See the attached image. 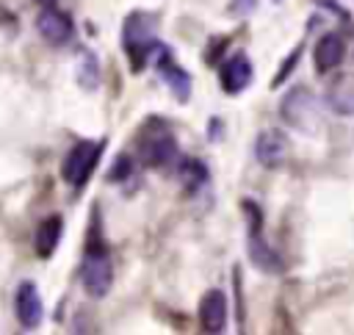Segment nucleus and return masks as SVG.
Masks as SVG:
<instances>
[{
    "mask_svg": "<svg viewBox=\"0 0 354 335\" xmlns=\"http://www.w3.org/2000/svg\"><path fill=\"white\" fill-rule=\"evenodd\" d=\"M122 42H124V50L130 55V66L138 72L144 66V61L158 50V22H155V17L147 14V11H133L124 19Z\"/></svg>",
    "mask_w": 354,
    "mask_h": 335,
    "instance_id": "f257e3e1",
    "label": "nucleus"
},
{
    "mask_svg": "<svg viewBox=\"0 0 354 335\" xmlns=\"http://www.w3.org/2000/svg\"><path fill=\"white\" fill-rule=\"evenodd\" d=\"M138 155L147 166H169L177 158V138L169 125L149 119L138 133Z\"/></svg>",
    "mask_w": 354,
    "mask_h": 335,
    "instance_id": "f03ea898",
    "label": "nucleus"
},
{
    "mask_svg": "<svg viewBox=\"0 0 354 335\" xmlns=\"http://www.w3.org/2000/svg\"><path fill=\"white\" fill-rule=\"evenodd\" d=\"M80 280H83V288L97 299L111 291L113 266H111V257H108L105 246L97 241V235L86 246V255H83V263H80Z\"/></svg>",
    "mask_w": 354,
    "mask_h": 335,
    "instance_id": "7ed1b4c3",
    "label": "nucleus"
},
{
    "mask_svg": "<svg viewBox=\"0 0 354 335\" xmlns=\"http://www.w3.org/2000/svg\"><path fill=\"white\" fill-rule=\"evenodd\" d=\"M102 147H105L102 141H77L66 152V158L61 163L64 180L69 185H75V188L86 185L88 177H91V172H94V166H97V161H100V155H102Z\"/></svg>",
    "mask_w": 354,
    "mask_h": 335,
    "instance_id": "20e7f679",
    "label": "nucleus"
},
{
    "mask_svg": "<svg viewBox=\"0 0 354 335\" xmlns=\"http://www.w3.org/2000/svg\"><path fill=\"white\" fill-rule=\"evenodd\" d=\"M279 114H282V119H285L288 125H293V127H299V130H304V133L318 125L315 100H313V94H310L304 86H296V89H290V91L285 94V100H282V105H279Z\"/></svg>",
    "mask_w": 354,
    "mask_h": 335,
    "instance_id": "39448f33",
    "label": "nucleus"
},
{
    "mask_svg": "<svg viewBox=\"0 0 354 335\" xmlns=\"http://www.w3.org/2000/svg\"><path fill=\"white\" fill-rule=\"evenodd\" d=\"M36 28H39L41 39H44L47 44H55V47L66 44V42L72 39V33H75L72 17L64 14V11H58V8H53V6L41 8V14L36 17Z\"/></svg>",
    "mask_w": 354,
    "mask_h": 335,
    "instance_id": "423d86ee",
    "label": "nucleus"
},
{
    "mask_svg": "<svg viewBox=\"0 0 354 335\" xmlns=\"http://www.w3.org/2000/svg\"><path fill=\"white\" fill-rule=\"evenodd\" d=\"M254 78V69H252V61L246 53H232L224 64H221V72H218V80H221V89L227 94H241Z\"/></svg>",
    "mask_w": 354,
    "mask_h": 335,
    "instance_id": "0eeeda50",
    "label": "nucleus"
},
{
    "mask_svg": "<svg viewBox=\"0 0 354 335\" xmlns=\"http://www.w3.org/2000/svg\"><path fill=\"white\" fill-rule=\"evenodd\" d=\"M199 324L205 332L227 329V296L218 288H210L199 302Z\"/></svg>",
    "mask_w": 354,
    "mask_h": 335,
    "instance_id": "6e6552de",
    "label": "nucleus"
},
{
    "mask_svg": "<svg viewBox=\"0 0 354 335\" xmlns=\"http://www.w3.org/2000/svg\"><path fill=\"white\" fill-rule=\"evenodd\" d=\"M155 66H158L160 80L169 86V91H171L180 102H185V100L191 97V78H188V72H185L183 66H177V64L171 61V53H169L166 47H160V58L155 61Z\"/></svg>",
    "mask_w": 354,
    "mask_h": 335,
    "instance_id": "1a4fd4ad",
    "label": "nucleus"
},
{
    "mask_svg": "<svg viewBox=\"0 0 354 335\" xmlns=\"http://www.w3.org/2000/svg\"><path fill=\"white\" fill-rule=\"evenodd\" d=\"M14 307H17V318H19V324H22L25 329H33V327L41 324L44 307H41V296H39V291H36L33 282H22V285L17 288V302H14Z\"/></svg>",
    "mask_w": 354,
    "mask_h": 335,
    "instance_id": "9d476101",
    "label": "nucleus"
},
{
    "mask_svg": "<svg viewBox=\"0 0 354 335\" xmlns=\"http://www.w3.org/2000/svg\"><path fill=\"white\" fill-rule=\"evenodd\" d=\"M254 155H257V161H260L263 166H271V169L279 166V163L285 161V155H288V138H285V133L277 130V127L263 130V133L257 136Z\"/></svg>",
    "mask_w": 354,
    "mask_h": 335,
    "instance_id": "9b49d317",
    "label": "nucleus"
},
{
    "mask_svg": "<svg viewBox=\"0 0 354 335\" xmlns=\"http://www.w3.org/2000/svg\"><path fill=\"white\" fill-rule=\"evenodd\" d=\"M346 55V42L340 33H324L318 42H315V50H313V58H315V69L324 75V72H332Z\"/></svg>",
    "mask_w": 354,
    "mask_h": 335,
    "instance_id": "f8f14e48",
    "label": "nucleus"
},
{
    "mask_svg": "<svg viewBox=\"0 0 354 335\" xmlns=\"http://www.w3.org/2000/svg\"><path fill=\"white\" fill-rule=\"evenodd\" d=\"M326 105L340 116L354 114V78L351 75H340L326 86Z\"/></svg>",
    "mask_w": 354,
    "mask_h": 335,
    "instance_id": "ddd939ff",
    "label": "nucleus"
},
{
    "mask_svg": "<svg viewBox=\"0 0 354 335\" xmlns=\"http://www.w3.org/2000/svg\"><path fill=\"white\" fill-rule=\"evenodd\" d=\"M61 230H64V221L61 216H50L44 219L39 227H36V235H33V249L39 257H50L61 241Z\"/></svg>",
    "mask_w": 354,
    "mask_h": 335,
    "instance_id": "4468645a",
    "label": "nucleus"
},
{
    "mask_svg": "<svg viewBox=\"0 0 354 335\" xmlns=\"http://www.w3.org/2000/svg\"><path fill=\"white\" fill-rule=\"evenodd\" d=\"M249 257L260 271H279V257L268 249V244L263 241L260 233H249Z\"/></svg>",
    "mask_w": 354,
    "mask_h": 335,
    "instance_id": "2eb2a0df",
    "label": "nucleus"
},
{
    "mask_svg": "<svg viewBox=\"0 0 354 335\" xmlns=\"http://www.w3.org/2000/svg\"><path fill=\"white\" fill-rule=\"evenodd\" d=\"M177 174H180V183H183V188H185L188 194L199 191V185L207 180V169H205V163L196 161V158H185V161L180 163Z\"/></svg>",
    "mask_w": 354,
    "mask_h": 335,
    "instance_id": "dca6fc26",
    "label": "nucleus"
},
{
    "mask_svg": "<svg viewBox=\"0 0 354 335\" xmlns=\"http://www.w3.org/2000/svg\"><path fill=\"white\" fill-rule=\"evenodd\" d=\"M299 55H301V47H296V50H293V55H290V61H285V64H282V69H279V72H277V78H274V86H282V83H285V75L296 66V58H299Z\"/></svg>",
    "mask_w": 354,
    "mask_h": 335,
    "instance_id": "f3484780",
    "label": "nucleus"
},
{
    "mask_svg": "<svg viewBox=\"0 0 354 335\" xmlns=\"http://www.w3.org/2000/svg\"><path fill=\"white\" fill-rule=\"evenodd\" d=\"M257 8V0H232L230 3V14L241 17V14H252Z\"/></svg>",
    "mask_w": 354,
    "mask_h": 335,
    "instance_id": "a211bd4d",
    "label": "nucleus"
},
{
    "mask_svg": "<svg viewBox=\"0 0 354 335\" xmlns=\"http://www.w3.org/2000/svg\"><path fill=\"white\" fill-rule=\"evenodd\" d=\"M127 172H130V158H127V155H119V158H116V163H113L111 180H119V177H124Z\"/></svg>",
    "mask_w": 354,
    "mask_h": 335,
    "instance_id": "6ab92c4d",
    "label": "nucleus"
},
{
    "mask_svg": "<svg viewBox=\"0 0 354 335\" xmlns=\"http://www.w3.org/2000/svg\"><path fill=\"white\" fill-rule=\"evenodd\" d=\"M33 3H39V6H41V8H47V6H53V3H55V0H33Z\"/></svg>",
    "mask_w": 354,
    "mask_h": 335,
    "instance_id": "aec40b11",
    "label": "nucleus"
}]
</instances>
